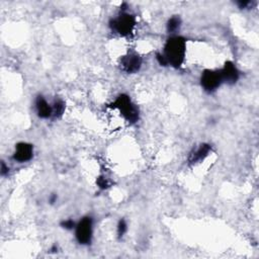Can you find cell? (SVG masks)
Listing matches in <instances>:
<instances>
[{
	"instance_id": "cell-1",
	"label": "cell",
	"mask_w": 259,
	"mask_h": 259,
	"mask_svg": "<svg viewBox=\"0 0 259 259\" xmlns=\"http://www.w3.org/2000/svg\"><path fill=\"white\" fill-rule=\"evenodd\" d=\"M168 66L180 69L183 67L187 56V40L182 36H171L167 39L163 53Z\"/></svg>"
},
{
	"instance_id": "cell-2",
	"label": "cell",
	"mask_w": 259,
	"mask_h": 259,
	"mask_svg": "<svg viewBox=\"0 0 259 259\" xmlns=\"http://www.w3.org/2000/svg\"><path fill=\"white\" fill-rule=\"evenodd\" d=\"M110 108L117 110L129 124H136L140 119V111L136 104L127 95H120L110 105Z\"/></svg>"
},
{
	"instance_id": "cell-3",
	"label": "cell",
	"mask_w": 259,
	"mask_h": 259,
	"mask_svg": "<svg viewBox=\"0 0 259 259\" xmlns=\"http://www.w3.org/2000/svg\"><path fill=\"white\" fill-rule=\"evenodd\" d=\"M137 25L136 17L127 12H122L118 17L110 21V28L113 33L123 38L131 37Z\"/></svg>"
},
{
	"instance_id": "cell-4",
	"label": "cell",
	"mask_w": 259,
	"mask_h": 259,
	"mask_svg": "<svg viewBox=\"0 0 259 259\" xmlns=\"http://www.w3.org/2000/svg\"><path fill=\"white\" fill-rule=\"evenodd\" d=\"M75 237L80 245H90L94 237V220L92 217H83L75 227Z\"/></svg>"
},
{
	"instance_id": "cell-5",
	"label": "cell",
	"mask_w": 259,
	"mask_h": 259,
	"mask_svg": "<svg viewBox=\"0 0 259 259\" xmlns=\"http://www.w3.org/2000/svg\"><path fill=\"white\" fill-rule=\"evenodd\" d=\"M201 85L202 89L207 94H213L219 90L220 86L223 83L220 70L206 69L201 75Z\"/></svg>"
},
{
	"instance_id": "cell-6",
	"label": "cell",
	"mask_w": 259,
	"mask_h": 259,
	"mask_svg": "<svg viewBox=\"0 0 259 259\" xmlns=\"http://www.w3.org/2000/svg\"><path fill=\"white\" fill-rule=\"evenodd\" d=\"M142 58L137 53H128L120 59V68L127 74H135L142 67Z\"/></svg>"
},
{
	"instance_id": "cell-7",
	"label": "cell",
	"mask_w": 259,
	"mask_h": 259,
	"mask_svg": "<svg viewBox=\"0 0 259 259\" xmlns=\"http://www.w3.org/2000/svg\"><path fill=\"white\" fill-rule=\"evenodd\" d=\"M34 157V146L27 142H21L16 145L13 159L19 163H26Z\"/></svg>"
},
{
	"instance_id": "cell-8",
	"label": "cell",
	"mask_w": 259,
	"mask_h": 259,
	"mask_svg": "<svg viewBox=\"0 0 259 259\" xmlns=\"http://www.w3.org/2000/svg\"><path fill=\"white\" fill-rule=\"evenodd\" d=\"M220 74L223 80V83H227L229 85H234L240 78V71L236 67V65L231 61H226L223 68L220 70Z\"/></svg>"
},
{
	"instance_id": "cell-9",
	"label": "cell",
	"mask_w": 259,
	"mask_h": 259,
	"mask_svg": "<svg viewBox=\"0 0 259 259\" xmlns=\"http://www.w3.org/2000/svg\"><path fill=\"white\" fill-rule=\"evenodd\" d=\"M212 152V146L210 144L204 143L201 144L198 148L193 149V151L190 153V156L188 158L189 164L196 165L201 162H203Z\"/></svg>"
},
{
	"instance_id": "cell-10",
	"label": "cell",
	"mask_w": 259,
	"mask_h": 259,
	"mask_svg": "<svg viewBox=\"0 0 259 259\" xmlns=\"http://www.w3.org/2000/svg\"><path fill=\"white\" fill-rule=\"evenodd\" d=\"M35 106H36V112L37 115L40 119L43 120H47L53 117V109H52V105H50L46 99L42 96H39L36 99L35 102Z\"/></svg>"
},
{
	"instance_id": "cell-11",
	"label": "cell",
	"mask_w": 259,
	"mask_h": 259,
	"mask_svg": "<svg viewBox=\"0 0 259 259\" xmlns=\"http://www.w3.org/2000/svg\"><path fill=\"white\" fill-rule=\"evenodd\" d=\"M182 19L179 16H175L168 20L166 24V31L171 36H176V34L181 30Z\"/></svg>"
},
{
	"instance_id": "cell-12",
	"label": "cell",
	"mask_w": 259,
	"mask_h": 259,
	"mask_svg": "<svg viewBox=\"0 0 259 259\" xmlns=\"http://www.w3.org/2000/svg\"><path fill=\"white\" fill-rule=\"evenodd\" d=\"M52 109H53V118L60 119L63 117L65 113L66 105L62 100H55L52 105Z\"/></svg>"
},
{
	"instance_id": "cell-13",
	"label": "cell",
	"mask_w": 259,
	"mask_h": 259,
	"mask_svg": "<svg viewBox=\"0 0 259 259\" xmlns=\"http://www.w3.org/2000/svg\"><path fill=\"white\" fill-rule=\"evenodd\" d=\"M127 231H128L127 222H126L124 219L120 220L119 223H118V227H117V235H118V238H119V239H122V238L125 236V234L127 233Z\"/></svg>"
},
{
	"instance_id": "cell-14",
	"label": "cell",
	"mask_w": 259,
	"mask_h": 259,
	"mask_svg": "<svg viewBox=\"0 0 259 259\" xmlns=\"http://www.w3.org/2000/svg\"><path fill=\"white\" fill-rule=\"evenodd\" d=\"M97 185L101 190H107L111 187V183L106 177H100L97 180Z\"/></svg>"
},
{
	"instance_id": "cell-15",
	"label": "cell",
	"mask_w": 259,
	"mask_h": 259,
	"mask_svg": "<svg viewBox=\"0 0 259 259\" xmlns=\"http://www.w3.org/2000/svg\"><path fill=\"white\" fill-rule=\"evenodd\" d=\"M60 225L65 230H73L76 227V223L73 220H71V219H67V220L62 221Z\"/></svg>"
},
{
	"instance_id": "cell-16",
	"label": "cell",
	"mask_w": 259,
	"mask_h": 259,
	"mask_svg": "<svg viewBox=\"0 0 259 259\" xmlns=\"http://www.w3.org/2000/svg\"><path fill=\"white\" fill-rule=\"evenodd\" d=\"M156 60L158 61L160 66H163V67H167L168 66L167 60H166V58L164 57V55L162 53H157L156 54Z\"/></svg>"
},
{
	"instance_id": "cell-17",
	"label": "cell",
	"mask_w": 259,
	"mask_h": 259,
	"mask_svg": "<svg viewBox=\"0 0 259 259\" xmlns=\"http://www.w3.org/2000/svg\"><path fill=\"white\" fill-rule=\"evenodd\" d=\"M237 6L239 9L245 10L250 8V6L252 7V2H250V0H240V2H237Z\"/></svg>"
},
{
	"instance_id": "cell-18",
	"label": "cell",
	"mask_w": 259,
	"mask_h": 259,
	"mask_svg": "<svg viewBox=\"0 0 259 259\" xmlns=\"http://www.w3.org/2000/svg\"><path fill=\"white\" fill-rule=\"evenodd\" d=\"M0 174L3 177H7L10 174V167L3 161L2 162V169H0Z\"/></svg>"
},
{
	"instance_id": "cell-19",
	"label": "cell",
	"mask_w": 259,
	"mask_h": 259,
	"mask_svg": "<svg viewBox=\"0 0 259 259\" xmlns=\"http://www.w3.org/2000/svg\"><path fill=\"white\" fill-rule=\"evenodd\" d=\"M57 200H58V196H57L56 194H53V195H51L50 198H49V203H50L51 205H53V204H55V203L57 202Z\"/></svg>"
}]
</instances>
